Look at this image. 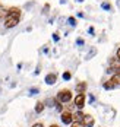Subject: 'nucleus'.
<instances>
[{
  "instance_id": "nucleus-1",
  "label": "nucleus",
  "mask_w": 120,
  "mask_h": 127,
  "mask_svg": "<svg viewBox=\"0 0 120 127\" xmlns=\"http://www.w3.org/2000/svg\"><path fill=\"white\" fill-rule=\"evenodd\" d=\"M19 18H21V10L18 7H12L7 10V16L4 18V26L6 28H13L19 24Z\"/></svg>"
},
{
  "instance_id": "nucleus-2",
  "label": "nucleus",
  "mask_w": 120,
  "mask_h": 127,
  "mask_svg": "<svg viewBox=\"0 0 120 127\" xmlns=\"http://www.w3.org/2000/svg\"><path fill=\"white\" fill-rule=\"evenodd\" d=\"M57 99L60 102H69L72 99V94H70V91L69 89H63V91H60L59 94H57Z\"/></svg>"
},
{
  "instance_id": "nucleus-3",
  "label": "nucleus",
  "mask_w": 120,
  "mask_h": 127,
  "mask_svg": "<svg viewBox=\"0 0 120 127\" xmlns=\"http://www.w3.org/2000/svg\"><path fill=\"white\" fill-rule=\"evenodd\" d=\"M62 121H63L65 124H72V121H73V114L69 113V111H63V113H62Z\"/></svg>"
},
{
  "instance_id": "nucleus-4",
  "label": "nucleus",
  "mask_w": 120,
  "mask_h": 127,
  "mask_svg": "<svg viewBox=\"0 0 120 127\" xmlns=\"http://www.w3.org/2000/svg\"><path fill=\"white\" fill-rule=\"evenodd\" d=\"M83 104H85V95H83V94H78L76 98H75V105L80 110V108L83 107Z\"/></svg>"
},
{
  "instance_id": "nucleus-5",
  "label": "nucleus",
  "mask_w": 120,
  "mask_h": 127,
  "mask_svg": "<svg viewBox=\"0 0 120 127\" xmlns=\"http://www.w3.org/2000/svg\"><path fill=\"white\" fill-rule=\"evenodd\" d=\"M82 123H83L86 127H92L94 126V118L91 117V115L85 114V117H83V121H82Z\"/></svg>"
},
{
  "instance_id": "nucleus-6",
  "label": "nucleus",
  "mask_w": 120,
  "mask_h": 127,
  "mask_svg": "<svg viewBox=\"0 0 120 127\" xmlns=\"http://www.w3.org/2000/svg\"><path fill=\"white\" fill-rule=\"evenodd\" d=\"M56 79H57V76H56L54 73H50V75L45 76V83H48V85H54V83H56Z\"/></svg>"
},
{
  "instance_id": "nucleus-7",
  "label": "nucleus",
  "mask_w": 120,
  "mask_h": 127,
  "mask_svg": "<svg viewBox=\"0 0 120 127\" xmlns=\"http://www.w3.org/2000/svg\"><path fill=\"white\" fill-rule=\"evenodd\" d=\"M85 89H86V83H85V82H80V83L76 85V92H78V94H83Z\"/></svg>"
},
{
  "instance_id": "nucleus-8",
  "label": "nucleus",
  "mask_w": 120,
  "mask_h": 127,
  "mask_svg": "<svg viewBox=\"0 0 120 127\" xmlns=\"http://www.w3.org/2000/svg\"><path fill=\"white\" fill-rule=\"evenodd\" d=\"M83 117H85V114H82L80 111H78L76 114H73V120L75 121H83Z\"/></svg>"
},
{
  "instance_id": "nucleus-9",
  "label": "nucleus",
  "mask_w": 120,
  "mask_h": 127,
  "mask_svg": "<svg viewBox=\"0 0 120 127\" xmlns=\"http://www.w3.org/2000/svg\"><path fill=\"white\" fill-rule=\"evenodd\" d=\"M111 82H113L114 85H120V73L113 75V77H111Z\"/></svg>"
},
{
  "instance_id": "nucleus-10",
  "label": "nucleus",
  "mask_w": 120,
  "mask_h": 127,
  "mask_svg": "<svg viewBox=\"0 0 120 127\" xmlns=\"http://www.w3.org/2000/svg\"><path fill=\"white\" fill-rule=\"evenodd\" d=\"M42 110H44V104H42V102H37V105H35V113H42Z\"/></svg>"
},
{
  "instance_id": "nucleus-11",
  "label": "nucleus",
  "mask_w": 120,
  "mask_h": 127,
  "mask_svg": "<svg viewBox=\"0 0 120 127\" xmlns=\"http://www.w3.org/2000/svg\"><path fill=\"white\" fill-rule=\"evenodd\" d=\"M114 86H116V85H114V83H113L111 80H108L107 83H104V88H106V89H113Z\"/></svg>"
},
{
  "instance_id": "nucleus-12",
  "label": "nucleus",
  "mask_w": 120,
  "mask_h": 127,
  "mask_svg": "<svg viewBox=\"0 0 120 127\" xmlns=\"http://www.w3.org/2000/svg\"><path fill=\"white\" fill-rule=\"evenodd\" d=\"M6 16H7V10H4L3 7H0V19H3Z\"/></svg>"
},
{
  "instance_id": "nucleus-13",
  "label": "nucleus",
  "mask_w": 120,
  "mask_h": 127,
  "mask_svg": "<svg viewBox=\"0 0 120 127\" xmlns=\"http://www.w3.org/2000/svg\"><path fill=\"white\" fill-rule=\"evenodd\" d=\"M72 127H86L82 121H75V123H72Z\"/></svg>"
},
{
  "instance_id": "nucleus-14",
  "label": "nucleus",
  "mask_w": 120,
  "mask_h": 127,
  "mask_svg": "<svg viewBox=\"0 0 120 127\" xmlns=\"http://www.w3.org/2000/svg\"><path fill=\"white\" fill-rule=\"evenodd\" d=\"M63 79H65V80H69V79H70V73H69V72L63 73Z\"/></svg>"
},
{
  "instance_id": "nucleus-15",
  "label": "nucleus",
  "mask_w": 120,
  "mask_h": 127,
  "mask_svg": "<svg viewBox=\"0 0 120 127\" xmlns=\"http://www.w3.org/2000/svg\"><path fill=\"white\" fill-rule=\"evenodd\" d=\"M101 6H103V9H106V10H110V4H108V3H103Z\"/></svg>"
},
{
  "instance_id": "nucleus-16",
  "label": "nucleus",
  "mask_w": 120,
  "mask_h": 127,
  "mask_svg": "<svg viewBox=\"0 0 120 127\" xmlns=\"http://www.w3.org/2000/svg\"><path fill=\"white\" fill-rule=\"evenodd\" d=\"M69 24H70V25H75V24H76L75 18H69Z\"/></svg>"
},
{
  "instance_id": "nucleus-17",
  "label": "nucleus",
  "mask_w": 120,
  "mask_h": 127,
  "mask_svg": "<svg viewBox=\"0 0 120 127\" xmlns=\"http://www.w3.org/2000/svg\"><path fill=\"white\" fill-rule=\"evenodd\" d=\"M37 92H38V89H35V88L31 89V94H32V95H34V94H37Z\"/></svg>"
},
{
  "instance_id": "nucleus-18",
  "label": "nucleus",
  "mask_w": 120,
  "mask_h": 127,
  "mask_svg": "<svg viewBox=\"0 0 120 127\" xmlns=\"http://www.w3.org/2000/svg\"><path fill=\"white\" fill-rule=\"evenodd\" d=\"M32 127H44V126H42L41 123H37V124H34V126H32Z\"/></svg>"
},
{
  "instance_id": "nucleus-19",
  "label": "nucleus",
  "mask_w": 120,
  "mask_h": 127,
  "mask_svg": "<svg viewBox=\"0 0 120 127\" xmlns=\"http://www.w3.org/2000/svg\"><path fill=\"white\" fill-rule=\"evenodd\" d=\"M117 59L120 60V48H119V51H117Z\"/></svg>"
},
{
  "instance_id": "nucleus-20",
  "label": "nucleus",
  "mask_w": 120,
  "mask_h": 127,
  "mask_svg": "<svg viewBox=\"0 0 120 127\" xmlns=\"http://www.w3.org/2000/svg\"><path fill=\"white\" fill-rule=\"evenodd\" d=\"M50 127H59V126H57V124H53V126H50Z\"/></svg>"
},
{
  "instance_id": "nucleus-21",
  "label": "nucleus",
  "mask_w": 120,
  "mask_h": 127,
  "mask_svg": "<svg viewBox=\"0 0 120 127\" xmlns=\"http://www.w3.org/2000/svg\"><path fill=\"white\" fill-rule=\"evenodd\" d=\"M78 1H83V0H78Z\"/></svg>"
}]
</instances>
